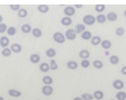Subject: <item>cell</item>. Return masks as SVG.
Instances as JSON below:
<instances>
[{"label":"cell","instance_id":"24","mask_svg":"<svg viewBox=\"0 0 126 100\" xmlns=\"http://www.w3.org/2000/svg\"><path fill=\"white\" fill-rule=\"evenodd\" d=\"M42 80H43V83H44V86H51V84L53 83L52 76H50V75H45Z\"/></svg>","mask_w":126,"mask_h":100},{"label":"cell","instance_id":"31","mask_svg":"<svg viewBox=\"0 0 126 100\" xmlns=\"http://www.w3.org/2000/svg\"><path fill=\"white\" fill-rule=\"evenodd\" d=\"M17 33V29H16V27L14 26H10V27H8L7 29V34L9 35V36H14V35Z\"/></svg>","mask_w":126,"mask_h":100},{"label":"cell","instance_id":"15","mask_svg":"<svg viewBox=\"0 0 126 100\" xmlns=\"http://www.w3.org/2000/svg\"><path fill=\"white\" fill-rule=\"evenodd\" d=\"M20 30L24 33V34H29V33H32L33 28H32V26L29 24H24L23 26H21Z\"/></svg>","mask_w":126,"mask_h":100},{"label":"cell","instance_id":"22","mask_svg":"<svg viewBox=\"0 0 126 100\" xmlns=\"http://www.w3.org/2000/svg\"><path fill=\"white\" fill-rule=\"evenodd\" d=\"M32 34H33V36H34L35 38H39V37H42L43 33H42V30H41L39 28H33Z\"/></svg>","mask_w":126,"mask_h":100},{"label":"cell","instance_id":"17","mask_svg":"<svg viewBox=\"0 0 126 100\" xmlns=\"http://www.w3.org/2000/svg\"><path fill=\"white\" fill-rule=\"evenodd\" d=\"M61 24H62L63 26H70V25L72 24V18L64 16L62 19H61Z\"/></svg>","mask_w":126,"mask_h":100},{"label":"cell","instance_id":"7","mask_svg":"<svg viewBox=\"0 0 126 100\" xmlns=\"http://www.w3.org/2000/svg\"><path fill=\"white\" fill-rule=\"evenodd\" d=\"M9 38L7 36H1L0 37V46L2 48H7L8 45H9Z\"/></svg>","mask_w":126,"mask_h":100},{"label":"cell","instance_id":"18","mask_svg":"<svg viewBox=\"0 0 126 100\" xmlns=\"http://www.w3.org/2000/svg\"><path fill=\"white\" fill-rule=\"evenodd\" d=\"M66 66H68L69 70H77L79 66V64L77 63L76 61H69L68 63H66Z\"/></svg>","mask_w":126,"mask_h":100},{"label":"cell","instance_id":"1","mask_svg":"<svg viewBox=\"0 0 126 100\" xmlns=\"http://www.w3.org/2000/svg\"><path fill=\"white\" fill-rule=\"evenodd\" d=\"M53 40L55 41L56 43H59V44H64L66 41L65 36H64V34L61 32H56L55 34H53Z\"/></svg>","mask_w":126,"mask_h":100},{"label":"cell","instance_id":"33","mask_svg":"<svg viewBox=\"0 0 126 100\" xmlns=\"http://www.w3.org/2000/svg\"><path fill=\"white\" fill-rule=\"evenodd\" d=\"M27 15H28V13H27V10L25 8H21L20 10L18 11V16L20 17V18H25Z\"/></svg>","mask_w":126,"mask_h":100},{"label":"cell","instance_id":"27","mask_svg":"<svg viewBox=\"0 0 126 100\" xmlns=\"http://www.w3.org/2000/svg\"><path fill=\"white\" fill-rule=\"evenodd\" d=\"M116 100H126V92L118 91L116 93Z\"/></svg>","mask_w":126,"mask_h":100},{"label":"cell","instance_id":"20","mask_svg":"<svg viewBox=\"0 0 126 100\" xmlns=\"http://www.w3.org/2000/svg\"><path fill=\"white\" fill-rule=\"evenodd\" d=\"M92 96H94V99H97V100H102L104 99V92L100 91V90H96Z\"/></svg>","mask_w":126,"mask_h":100},{"label":"cell","instance_id":"38","mask_svg":"<svg viewBox=\"0 0 126 100\" xmlns=\"http://www.w3.org/2000/svg\"><path fill=\"white\" fill-rule=\"evenodd\" d=\"M105 8H106V7L104 5H97V6H96V11H97V13H99V14H101L102 11L105 10Z\"/></svg>","mask_w":126,"mask_h":100},{"label":"cell","instance_id":"35","mask_svg":"<svg viewBox=\"0 0 126 100\" xmlns=\"http://www.w3.org/2000/svg\"><path fill=\"white\" fill-rule=\"evenodd\" d=\"M81 98H82V100H92V99H94V96L90 95V93H82Z\"/></svg>","mask_w":126,"mask_h":100},{"label":"cell","instance_id":"44","mask_svg":"<svg viewBox=\"0 0 126 100\" xmlns=\"http://www.w3.org/2000/svg\"><path fill=\"white\" fill-rule=\"evenodd\" d=\"M0 100H5V99H3V97H1V96H0Z\"/></svg>","mask_w":126,"mask_h":100},{"label":"cell","instance_id":"42","mask_svg":"<svg viewBox=\"0 0 126 100\" xmlns=\"http://www.w3.org/2000/svg\"><path fill=\"white\" fill-rule=\"evenodd\" d=\"M73 100H82V98L81 97H76V98H73Z\"/></svg>","mask_w":126,"mask_h":100},{"label":"cell","instance_id":"13","mask_svg":"<svg viewBox=\"0 0 126 100\" xmlns=\"http://www.w3.org/2000/svg\"><path fill=\"white\" fill-rule=\"evenodd\" d=\"M8 95L10 97H14V98H19L21 96V92L19 90H16V89H10L8 91Z\"/></svg>","mask_w":126,"mask_h":100},{"label":"cell","instance_id":"26","mask_svg":"<svg viewBox=\"0 0 126 100\" xmlns=\"http://www.w3.org/2000/svg\"><path fill=\"white\" fill-rule=\"evenodd\" d=\"M55 55H56V51H55L54 48H47L46 50V56L47 57H50L51 60H52Z\"/></svg>","mask_w":126,"mask_h":100},{"label":"cell","instance_id":"41","mask_svg":"<svg viewBox=\"0 0 126 100\" xmlns=\"http://www.w3.org/2000/svg\"><path fill=\"white\" fill-rule=\"evenodd\" d=\"M74 8H82V6L81 5H76V6H73Z\"/></svg>","mask_w":126,"mask_h":100},{"label":"cell","instance_id":"29","mask_svg":"<svg viewBox=\"0 0 126 100\" xmlns=\"http://www.w3.org/2000/svg\"><path fill=\"white\" fill-rule=\"evenodd\" d=\"M119 61H121V60H119V57H118L117 55H111L109 57V62L113 64V65H116V64H118V63H119Z\"/></svg>","mask_w":126,"mask_h":100},{"label":"cell","instance_id":"8","mask_svg":"<svg viewBox=\"0 0 126 100\" xmlns=\"http://www.w3.org/2000/svg\"><path fill=\"white\" fill-rule=\"evenodd\" d=\"M106 17H107V20L110 21V23H114V21L117 20L118 16L117 14L114 13V11H110V13H108V15H106Z\"/></svg>","mask_w":126,"mask_h":100},{"label":"cell","instance_id":"23","mask_svg":"<svg viewBox=\"0 0 126 100\" xmlns=\"http://www.w3.org/2000/svg\"><path fill=\"white\" fill-rule=\"evenodd\" d=\"M101 47L104 48V50H109L110 47H111V42L110 41H108V40H104L101 42Z\"/></svg>","mask_w":126,"mask_h":100},{"label":"cell","instance_id":"36","mask_svg":"<svg viewBox=\"0 0 126 100\" xmlns=\"http://www.w3.org/2000/svg\"><path fill=\"white\" fill-rule=\"evenodd\" d=\"M80 65H81L82 68H84V69L89 68V66H90V61H89V60H82V61H81V64H80Z\"/></svg>","mask_w":126,"mask_h":100},{"label":"cell","instance_id":"11","mask_svg":"<svg viewBox=\"0 0 126 100\" xmlns=\"http://www.w3.org/2000/svg\"><path fill=\"white\" fill-rule=\"evenodd\" d=\"M51 70L50 68V64L46 63V62H43V63L39 64V71L44 72V73H46V72H48Z\"/></svg>","mask_w":126,"mask_h":100},{"label":"cell","instance_id":"3","mask_svg":"<svg viewBox=\"0 0 126 100\" xmlns=\"http://www.w3.org/2000/svg\"><path fill=\"white\" fill-rule=\"evenodd\" d=\"M64 36L68 41H74L77 38V34L74 32V29H68L65 33H64Z\"/></svg>","mask_w":126,"mask_h":100},{"label":"cell","instance_id":"45","mask_svg":"<svg viewBox=\"0 0 126 100\" xmlns=\"http://www.w3.org/2000/svg\"><path fill=\"white\" fill-rule=\"evenodd\" d=\"M124 16H125V17H126V10H125V11H124Z\"/></svg>","mask_w":126,"mask_h":100},{"label":"cell","instance_id":"9","mask_svg":"<svg viewBox=\"0 0 126 100\" xmlns=\"http://www.w3.org/2000/svg\"><path fill=\"white\" fill-rule=\"evenodd\" d=\"M10 50L13 53H20L23 51V47H21V45L17 44V43H14V44H11Z\"/></svg>","mask_w":126,"mask_h":100},{"label":"cell","instance_id":"2","mask_svg":"<svg viewBox=\"0 0 126 100\" xmlns=\"http://www.w3.org/2000/svg\"><path fill=\"white\" fill-rule=\"evenodd\" d=\"M84 26H92V25L96 23V17L92 16V15H86L82 19Z\"/></svg>","mask_w":126,"mask_h":100},{"label":"cell","instance_id":"28","mask_svg":"<svg viewBox=\"0 0 126 100\" xmlns=\"http://www.w3.org/2000/svg\"><path fill=\"white\" fill-rule=\"evenodd\" d=\"M92 65H94V69H98V70H100V69L104 66V63H102L100 60H94V62H92Z\"/></svg>","mask_w":126,"mask_h":100},{"label":"cell","instance_id":"25","mask_svg":"<svg viewBox=\"0 0 126 100\" xmlns=\"http://www.w3.org/2000/svg\"><path fill=\"white\" fill-rule=\"evenodd\" d=\"M81 38L83 41H89V40H91L92 38V35H91V33H90L89 30H86V32H83L81 34Z\"/></svg>","mask_w":126,"mask_h":100},{"label":"cell","instance_id":"4","mask_svg":"<svg viewBox=\"0 0 126 100\" xmlns=\"http://www.w3.org/2000/svg\"><path fill=\"white\" fill-rule=\"evenodd\" d=\"M74 14H76V8L72 7V6H66L65 8H64V15L66 17H70L71 16H74Z\"/></svg>","mask_w":126,"mask_h":100},{"label":"cell","instance_id":"46","mask_svg":"<svg viewBox=\"0 0 126 100\" xmlns=\"http://www.w3.org/2000/svg\"><path fill=\"white\" fill-rule=\"evenodd\" d=\"M110 100H116V99H110Z\"/></svg>","mask_w":126,"mask_h":100},{"label":"cell","instance_id":"16","mask_svg":"<svg viewBox=\"0 0 126 100\" xmlns=\"http://www.w3.org/2000/svg\"><path fill=\"white\" fill-rule=\"evenodd\" d=\"M74 32H76V34H82L83 32H86V26H84V25H82V24L76 25Z\"/></svg>","mask_w":126,"mask_h":100},{"label":"cell","instance_id":"40","mask_svg":"<svg viewBox=\"0 0 126 100\" xmlns=\"http://www.w3.org/2000/svg\"><path fill=\"white\" fill-rule=\"evenodd\" d=\"M121 72H122V74H124V75H126V66H123V68H122Z\"/></svg>","mask_w":126,"mask_h":100},{"label":"cell","instance_id":"34","mask_svg":"<svg viewBox=\"0 0 126 100\" xmlns=\"http://www.w3.org/2000/svg\"><path fill=\"white\" fill-rule=\"evenodd\" d=\"M115 34L117 35V36H123V35L125 34V29H124L123 27H118L115 30Z\"/></svg>","mask_w":126,"mask_h":100},{"label":"cell","instance_id":"32","mask_svg":"<svg viewBox=\"0 0 126 100\" xmlns=\"http://www.w3.org/2000/svg\"><path fill=\"white\" fill-rule=\"evenodd\" d=\"M50 68H51V70H53V71H56L59 69V66H58V63L55 62V60H51L50 61Z\"/></svg>","mask_w":126,"mask_h":100},{"label":"cell","instance_id":"10","mask_svg":"<svg viewBox=\"0 0 126 100\" xmlns=\"http://www.w3.org/2000/svg\"><path fill=\"white\" fill-rule=\"evenodd\" d=\"M29 61H31L33 64H37V63H39V61H41V56H39L38 54H36V53H34V54H32V55L29 56Z\"/></svg>","mask_w":126,"mask_h":100},{"label":"cell","instance_id":"21","mask_svg":"<svg viewBox=\"0 0 126 100\" xmlns=\"http://www.w3.org/2000/svg\"><path fill=\"white\" fill-rule=\"evenodd\" d=\"M101 42H102V40L100 38V36H92V38H91V44L94 45V46H97V45L101 44Z\"/></svg>","mask_w":126,"mask_h":100},{"label":"cell","instance_id":"14","mask_svg":"<svg viewBox=\"0 0 126 100\" xmlns=\"http://www.w3.org/2000/svg\"><path fill=\"white\" fill-rule=\"evenodd\" d=\"M96 21H97L98 24H105L106 21H107V17H106V15H104V14H99V15L96 17Z\"/></svg>","mask_w":126,"mask_h":100},{"label":"cell","instance_id":"6","mask_svg":"<svg viewBox=\"0 0 126 100\" xmlns=\"http://www.w3.org/2000/svg\"><path fill=\"white\" fill-rule=\"evenodd\" d=\"M42 93L44 96H46V97H48V96H51L53 93V88L52 86H44V87L42 88Z\"/></svg>","mask_w":126,"mask_h":100},{"label":"cell","instance_id":"30","mask_svg":"<svg viewBox=\"0 0 126 100\" xmlns=\"http://www.w3.org/2000/svg\"><path fill=\"white\" fill-rule=\"evenodd\" d=\"M11 50H10V47H7V48H2V51H1V55L2 56H5V57H8V56H10V54H11Z\"/></svg>","mask_w":126,"mask_h":100},{"label":"cell","instance_id":"12","mask_svg":"<svg viewBox=\"0 0 126 100\" xmlns=\"http://www.w3.org/2000/svg\"><path fill=\"white\" fill-rule=\"evenodd\" d=\"M79 56H80L82 60H88L90 56V52L88 50H81L79 52Z\"/></svg>","mask_w":126,"mask_h":100},{"label":"cell","instance_id":"37","mask_svg":"<svg viewBox=\"0 0 126 100\" xmlns=\"http://www.w3.org/2000/svg\"><path fill=\"white\" fill-rule=\"evenodd\" d=\"M7 29H8V26L6 24H0V34H3V33H7Z\"/></svg>","mask_w":126,"mask_h":100},{"label":"cell","instance_id":"39","mask_svg":"<svg viewBox=\"0 0 126 100\" xmlns=\"http://www.w3.org/2000/svg\"><path fill=\"white\" fill-rule=\"evenodd\" d=\"M10 9L14 10V11H19L21 8H20V6L19 5H10Z\"/></svg>","mask_w":126,"mask_h":100},{"label":"cell","instance_id":"19","mask_svg":"<svg viewBox=\"0 0 126 100\" xmlns=\"http://www.w3.org/2000/svg\"><path fill=\"white\" fill-rule=\"evenodd\" d=\"M37 10L41 14H46L47 11L50 10V7L46 5H39V6H37Z\"/></svg>","mask_w":126,"mask_h":100},{"label":"cell","instance_id":"5","mask_svg":"<svg viewBox=\"0 0 126 100\" xmlns=\"http://www.w3.org/2000/svg\"><path fill=\"white\" fill-rule=\"evenodd\" d=\"M113 88L116 90H118V91H122V89L124 88V82L119 79L115 80V81L113 82Z\"/></svg>","mask_w":126,"mask_h":100},{"label":"cell","instance_id":"43","mask_svg":"<svg viewBox=\"0 0 126 100\" xmlns=\"http://www.w3.org/2000/svg\"><path fill=\"white\" fill-rule=\"evenodd\" d=\"M2 20H3V17L0 15V24H2Z\"/></svg>","mask_w":126,"mask_h":100}]
</instances>
